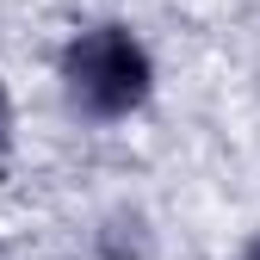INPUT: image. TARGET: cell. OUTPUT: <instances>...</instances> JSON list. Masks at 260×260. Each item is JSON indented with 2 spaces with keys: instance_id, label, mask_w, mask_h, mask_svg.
<instances>
[{
  "instance_id": "3",
  "label": "cell",
  "mask_w": 260,
  "mask_h": 260,
  "mask_svg": "<svg viewBox=\"0 0 260 260\" xmlns=\"http://www.w3.org/2000/svg\"><path fill=\"white\" fill-rule=\"evenodd\" d=\"M242 260H260V236H254V242H248V254H242Z\"/></svg>"
},
{
  "instance_id": "1",
  "label": "cell",
  "mask_w": 260,
  "mask_h": 260,
  "mask_svg": "<svg viewBox=\"0 0 260 260\" xmlns=\"http://www.w3.org/2000/svg\"><path fill=\"white\" fill-rule=\"evenodd\" d=\"M62 87H69L75 112L87 118H130L149 87H155V62L143 50V38L130 25H87L81 38H69V50H62Z\"/></svg>"
},
{
  "instance_id": "2",
  "label": "cell",
  "mask_w": 260,
  "mask_h": 260,
  "mask_svg": "<svg viewBox=\"0 0 260 260\" xmlns=\"http://www.w3.org/2000/svg\"><path fill=\"white\" fill-rule=\"evenodd\" d=\"M7 130H13V100H7V87H0V143H7Z\"/></svg>"
}]
</instances>
